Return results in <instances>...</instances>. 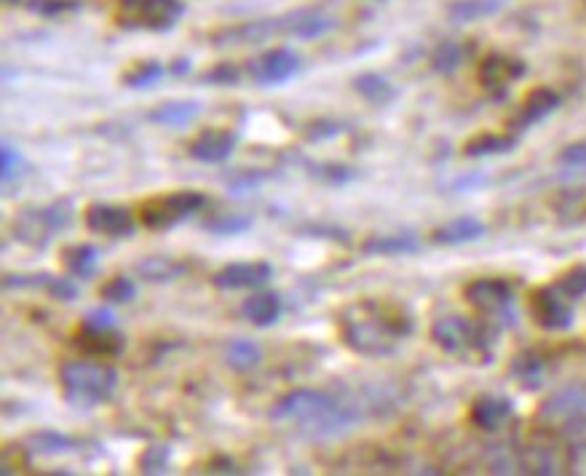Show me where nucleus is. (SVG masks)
<instances>
[{"mask_svg": "<svg viewBox=\"0 0 586 476\" xmlns=\"http://www.w3.org/2000/svg\"><path fill=\"white\" fill-rule=\"evenodd\" d=\"M201 113V105L196 99H177V102H164L150 113V121L161 126H188L196 115Z\"/></svg>", "mask_w": 586, "mask_h": 476, "instance_id": "obj_27", "label": "nucleus"}, {"mask_svg": "<svg viewBox=\"0 0 586 476\" xmlns=\"http://www.w3.org/2000/svg\"><path fill=\"white\" fill-rule=\"evenodd\" d=\"M581 415H586V383H573L554 391L538 410L541 423H568Z\"/></svg>", "mask_w": 586, "mask_h": 476, "instance_id": "obj_11", "label": "nucleus"}, {"mask_svg": "<svg viewBox=\"0 0 586 476\" xmlns=\"http://www.w3.org/2000/svg\"><path fill=\"white\" fill-rule=\"evenodd\" d=\"M554 287L560 289L562 295L568 297L570 303L586 297V265H581V268H570L568 273H562Z\"/></svg>", "mask_w": 586, "mask_h": 476, "instance_id": "obj_36", "label": "nucleus"}, {"mask_svg": "<svg viewBox=\"0 0 586 476\" xmlns=\"http://www.w3.org/2000/svg\"><path fill=\"white\" fill-rule=\"evenodd\" d=\"M97 265H100V252L91 247V244H73V247L62 249V268L67 273L78 276V279L94 276Z\"/></svg>", "mask_w": 586, "mask_h": 476, "instance_id": "obj_25", "label": "nucleus"}, {"mask_svg": "<svg viewBox=\"0 0 586 476\" xmlns=\"http://www.w3.org/2000/svg\"><path fill=\"white\" fill-rule=\"evenodd\" d=\"M43 289H46L54 300H75V297H78V287H75L73 281L59 279V276H51L49 284Z\"/></svg>", "mask_w": 586, "mask_h": 476, "instance_id": "obj_42", "label": "nucleus"}, {"mask_svg": "<svg viewBox=\"0 0 586 476\" xmlns=\"http://www.w3.org/2000/svg\"><path fill=\"white\" fill-rule=\"evenodd\" d=\"M30 6L41 14H57V11L73 9V3H65V0H33Z\"/></svg>", "mask_w": 586, "mask_h": 476, "instance_id": "obj_45", "label": "nucleus"}, {"mask_svg": "<svg viewBox=\"0 0 586 476\" xmlns=\"http://www.w3.org/2000/svg\"><path fill=\"white\" fill-rule=\"evenodd\" d=\"M498 9H501L498 0H458V3L450 6V17L455 22H477V19L496 14Z\"/></svg>", "mask_w": 586, "mask_h": 476, "instance_id": "obj_30", "label": "nucleus"}, {"mask_svg": "<svg viewBox=\"0 0 586 476\" xmlns=\"http://www.w3.org/2000/svg\"><path fill=\"white\" fill-rule=\"evenodd\" d=\"M418 249H421V241L413 233H378V236H370L362 244L364 255L372 257L415 255Z\"/></svg>", "mask_w": 586, "mask_h": 476, "instance_id": "obj_19", "label": "nucleus"}, {"mask_svg": "<svg viewBox=\"0 0 586 476\" xmlns=\"http://www.w3.org/2000/svg\"><path fill=\"white\" fill-rule=\"evenodd\" d=\"M83 324L94 329H113V311L110 308H94V311L86 313Z\"/></svg>", "mask_w": 586, "mask_h": 476, "instance_id": "obj_44", "label": "nucleus"}, {"mask_svg": "<svg viewBox=\"0 0 586 476\" xmlns=\"http://www.w3.org/2000/svg\"><path fill=\"white\" fill-rule=\"evenodd\" d=\"M343 343L359 356L380 359L399 348L407 335H413V313L405 305L380 297H364L346 305L338 319Z\"/></svg>", "mask_w": 586, "mask_h": 476, "instance_id": "obj_1", "label": "nucleus"}, {"mask_svg": "<svg viewBox=\"0 0 586 476\" xmlns=\"http://www.w3.org/2000/svg\"><path fill=\"white\" fill-rule=\"evenodd\" d=\"M560 107V94L549 86H538L525 97L520 107V115H517V121L514 124L520 126V129H528V126H536L541 121H546L549 115L554 113Z\"/></svg>", "mask_w": 586, "mask_h": 476, "instance_id": "obj_18", "label": "nucleus"}, {"mask_svg": "<svg viewBox=\"0 0 586 476\" xmlns=\"http://www.w3.org/2000/svg\"><path fill=\"white\" fill-rule=\"evenodd\" d=\"M354 91L362 99H367L370 105L383 107L391 105L394 99H397V89L391 86V83L378 73H362L354 78Z\"/></svg>", "mask_w": 586, "mask_h": 476, "instance_id": "obj_26", "label": "nucleus"}, {"mask_svg": "<svg viewBox=\"0 0 586 476\" xmlns=\"http://www.w3.org/2000/svg\"><path fill=\"white\" fill-rule=\"evenodd\" d=\"M560 161L568 166H586V140L573 142L560 153Z\"/></svg>", "mask_w": 586, "mask_h": 476, "instance_id": "obj_43", "label": "nucleus"}, {"mask_svg": "<svg viewBox=\"0 0 586 476\" xmlns=\"http://www.w3.org/2000/svg\"><path fill=\"white\" fill-rule=\"evenodd\" d=\"M252 217L249 214H215L212 220L204 222V228L209 230V233H217V236H239V233H247L249 228H252Z\"/></svg>", "mask_w": 586, "mask_h": 476, "instance_id": "obj_31", "label": "nucleus"}, {"mask_svg": "<svg viewBox=\"0 0 586 476\" xmlns=\"http://www.w3.org/2000/svg\"><path fill=\"white\" fill-rule=\"evenodd\" d=\"M522 75H525V62L504 57V54H490L477 67V78L485 89H506L509 83H514Z\"/></svg>", "mask_w": 586, "mask_h": 476, "instance_id": "obj_17", "label": "nucleus"}, {"mask_svg": "<svg viewBox=\"0 0 586 476\" xmlns=\"http://www.w3.org/2000/svg\"><path fill=\"white\" fill-rule=\"evenodd\" d=\"M22 164H25V161H22V156H19V150L14 148V145H3V148H0V174H3V180H14V177L22 172Z\"/></svg>", "mask_w": 586, "mask_h": 476, "instance_id": "obj_40", "label": "nucleus"}, {"mask_svg": "<svg viewBox=\"0 0 586 476\" xmlns=\"http://www.w3.org/2000/svg\"><path fill=\"white\" fill-rule=\"evenodd\" d=\"M185 14L182 0H118V19L126 27L172 30Z\"/></svg>", "mask_w": 586, "mask_h": 476, "instance_id": "obj_7", "label": "nucleus"}, {"mask_svg": "<svg viewBox=\"0 0 586 476\" xmlns=\"http://www.w3.org/2000/svg\"><path fill=\"white\" fill-rule=\"evenodd\" d=\"M263 359V351L260 345L252 343V340H231L228 348H225V362L228 367H233L236 372H249L255 370L257 364Z\"/></svg>", "mask_w": 586, "mask_h": 476, "instance_id": "obj_28", "label": "nucleus"}, {"mask_svg": "<svg viewBox=\"0 0 586 476\" xmlns=\"http://www.w3.org/2000/svg\"><path fill=\"white\" fill-rule=\"evenodd\" d=\"M485 236V225L474 217H458V220L447 222L442 228H437L431 233V241L434 244H442V247H455V244H469V241H477V238Z\"/></svg>", "mask_w": 586, "mask_h": 476, "instance_id": "obj_21", "label": "nucleus"}, {"mask_svg": "<svg viewBox=\"0 0 586 476\" xmlns=\"http://www.w3.org/2000/svg\"><path fill=\"white\" fill-rule=\"evenodd\" d=\"M137 295V289H134L132 279H126V276H116V279H110L102 284V297L108 300V303H129Z\"/></svg>", "mask_w": 586, "mask_h": 476, "instance_id": "obj_38", "label": "nucleus"}, {"mask_svg": "<svg viewBox=\"0 0 586 476\" xmlns=\"http://www.w3.org/2000/svg\"><path fill=\"white\" fill-rule=\"evenodd\" d=\"M70 222H73L70 201H54L41 209H22L11 230L19 241H25L30 247H49L51 238L62 228H67Z\"/></svg>", "mask_w": 586, "mask_h": 476, "instance_id": "obj_5", "label": "nucleus"}, {"mask_svg": "<svg viewBox=\"0 0 586 476\" xmlns=\"http://www.w3.org/2000/svg\"><path fill=\"white\" fill-rule=\"evenodd\" d=\"M59 383L67 404L78 410H94L113 399L118 388V370L110 362H65L59 367Z\"/></svg>", "mask_w": 586, "mask_h": 476, "instance_id": "obj_3", "label": "nucleus"}, {"mask_svg": "<svg viewBox=\"0 0 586 476\" xmlns=\"http://www.w3.org/2000/svg\"><path fill=\"white\" fill-rule=\"evenodd\" d=\"M530 311H533V319H536L538 327L549 329V332H562V329H568L573 324V305L554 284L533 292Z\"/></svg>", "mask_w": 586, "mask_h": 476, "instance_id": "obj_9", "label": "nucleus"}, {"mask_svg": "<svg viewBox=\"0 0 586 476\" xmlns=\"http://www.w3.org/2000/svg\"><path fill=\"white\" fill-rule=\"evenodd\" d=\"M204 206H207V196L199 190H177L145 201L140 206V220L148 230H166L201 212Z\"/></svg>", "mask_w": 586, "mask_h": 476, "instance_id": "obj_6", "label": "nucleus"}, {"mask_svg": "<svg viewBox=\"0 0 586 476\" xmlns=\"http://www.w3.org/2000/svg\"><path fill=\"white\" fill-rule=\"evenodd\" d=\"M281 19V33L292 35V38H303V41H314L319 35L330 33L335 27V19L324 14L322 9H298L289 11Z\"/></svg>", "mask_w": 586, "mask_h": 476, "instance_id": "obj_16", "label": "nucleus"}, {"mask_svg": "<svg viewBox=\"0 0 586 476\" xmlns=\"http://www.w3.org/2000/svg\"><path fill=\"white\" fill-rule=\"evenodd\" d=\"M466 303L493 321H512L514 287L506 279H477L463 289Z\"/></svg>", "mask_w": 586, "mask_h": 476, "instance_id": "obj_8", "label": "nucleus"}, {"mask_svg": "<svg viewBox=\"0 0 586 476\" xmlns=\"http://www.w3.org/2000/svg\"><path fill=\"white\" fill-rule=\"evenodd\" d=\"M300 57L287 46H279V49L265 51L263 57L252 62V78L257 83H265V86H279V83H287L292 75L300 70Z\"/></svg>", "mask_w": 586, "mask_h": 476, "instance_id": "obj_12", "label": "nucleus"}, {"mask_svg": "<svg viewBox=\"0 0 586 476\" xmlns=\"http://www.w3.org/2000/svg\"><path fill=\"white\" fill-rule=\"evenodd\" d=\"M273 276L271 263L252 260V263H231L215 273V287L220 289H257L268 284Z\"/></svg>", "mask_w": 586, "mask_h": 476, "instance_id": "obj_14", "label": "nucleus"}, {"mask_svg": "<svg viewBox=\"0 0 586 476\" xmlns=\"http://www.w3.org/2000/svg\"><path fill=\"white\" fill-rule=\"evenodd\" d=\"M239 81L241 73L236 65H217L204 75V83H212V86H236Z\"/></svg>", "mask_w": 586, "mask_h": 476, "instance_id": "obj_41", "label": "nucleus"}, {"mask_svg": "<svg viewBox=\"0 0 586 476\" xmlns=\"http://www.w3.org/2000/svg\"><path fill=\"white\" fill-rule=\"evenodd\" d=\"M362 418L359 407L316 388H295L273 404L271 420L295 428L306 439H332L346 434Z\"/></svg>", "mask_w": 586, "mask_h": 476, "instance_id": "obj_2", "label": "nucleus"}, {"mask_svg": "<svg viewBox=\"0 0 586 476\" xmlns=\"http://www.w3.org/2000/svg\"><path fill=\"white\" fill-rule=\"evenodd\" d=\"M169 460H172V452L166 444H153V447H145L142 455L137 458V468L142 474H164L169 468Z\"/></svg>", "mask_w": 586, "mask_h": 476, "instance_id": "obj_34", "label": "nucleus"}, {"mask_svg": "<svg viewBox=\"0 0 586 476\" xmlns=\"http://www.w3.org/2000/svg\"><path fill=\"white\" fill-rule=\"evenodd\" d=\"M188 263L174 260V257H148L140 263V276L148 281H174L185 276Z\"/></svg>", "mask_w": 586, "mask_h": 476, "instance_id": "obj_29", "label": "nucleus"}, {"mask_svg": "<svg viewBox=\"0 0 586 476\" xmlns=\"http://www.w3.org/2000/svg\"><path fill=\"white\" fill-rule=\"evenodd\" d=\"M463 59H466V49L455 41H445L434 51V67H437L439 73H453V70L463 65Z\"/></svg>", "mask_w": 586, "mask_h": 476, "instance_id": "obj_35", "label": "nucleus"}, {"mask_svg": "<svg viewBox=\"0 0 586 476\" xmlns=\"http://www.w3.org/2000/svg\"><path fill=\"white\" fill-rule=\"evenodd\" d=\"M239 148V134L228 129H204L190 142V156L201 164H225Z\"/></svg>", "mask_w": 586, "mask_h": 476, "instance_id": "obj_13", "label": "nucleus"}, {"mask_svg": "<svg viewBox=\"0 0 586 476\" xmlns=\"http://www.w3.org/2000/svg\"><path fill=\"white\" fill-rule=\"evenodd\" d=\"M514 375L525 383V388H538L541 386V359L533 353H525L514 362Z\"/></svg>", "mask_w": 586, "mask_h": 476, "instance_id": "obj_37", "label": "nucleus"}, {"mask_svg": "<svg viewBox=\"0 0 586 476\" xmlns=\"http://www.w3.org/2000/svg\"><path fill=\"white\" fill-rule=\"evenodd\" d=\"M73 345L91 359H116L126 348V340L116 329H94L83 324L73 335Z\"/></svg>", "mask_w": 586, "mask_h": 476, "instance_id": "obj_15", "label": "nucleus"}, {"mask_svg": "<svg viewBox=\"0 0 586 476\" xmlns=\"http://www.w3.org/2000/svg\"><path fill=\"white\" fill-rule=\"evenodd\" d=\"M517 148V137L514 134H477L463 145V156L469 158H487V156H506Z\"/></svg>", "mask_w": 586, "mask_h": 476, "instance_id": "obj_22", "label": "nucleus"}, {"mask_svg": "<svg viewBox=\"0 0 586 476\" xmlns=\"http://www.w3.org/2000/svg\"><path fill=\"white\" fill-rule=\"evenodd\" d=\"M562 436H565L570 452H581V455H586V415L568 420V426H565V434Z\"/></svg>", "mask_w": 586, "mask_h": 476, "instance_id": "obj_39", "label": "nucleus"}, {"mask_svg": "<svg viewBox=\"0 0 586 476\" xmlns=\"http://www.w3.org/2000/svg\"><path fill=\"white\" fill-rule=\"evenodd\" d=\"M83 220H86V228L91 233H100V236L110 238L134 236V230H137L132 209L118 204H91Z\"/></svg>", "mask_w": 586, "mask_h": 476, "instance_id": "obj_10", "label": "nucleus"}, {"mask_svg": "<svg viewBox=\"0 0 586 476\" xmlns=\"http://www.w3.org/2000/svg\"><path fill=\"white\" fill-rule=\"evenodd\" d=\"M161 75H164V65L156 62V59H148V62L134 65L132 70L124 75V83L129 89H150L153 83L161 81Z\"/></svg>", "mask_w": 586, "mask_h": 476, "instance_id": "obj_33", "label": "nucleus"}, {"mask_svg": "<svg viewBox=\"0 0 586 476\" xmlns=\"http://www.w3.org/2000/svg\"><path fill=\"white\" fill-rule=\"evenodd\" d=\"M520 466L522 471H530V474H557L560 471V463L546 447H528L522 452Z\"/></svg>", "mask_w": 586, "mask_h": 476, "instance_id": "obj_32", "label": "nucleus"}, {"mask_svg": "<svg viewBox=\"0 0 586 476\" xmlns=\"http://www.w3.org/2000/svg\"><path fill=\"white\" fill-rule=\"evenodd\" d=\"M512 402L504 396H482L471 404V423L482 431H498L512 418Z\"/></svg>", "mask_w": 586, "mask_h": 476, "instance_id": "obj_20", "label": "nucleus"}, {"mask_svg": "<svg viewBox=\"0 0 586 476\" xmlns=\"http://www.w3.org/2000/svg\"><path fill=\"white\" fill-rule=\"evenodd\" d=\"M27 450L41 452V455H65V452L86 450V442L59 434V431H35L27 439Z\"/></svg>", "mask_w": 586, "mask_h": 476, "instance_id": "obj_24", "label": "nucleus"}, {"mask_svg": "<svg viewBox=\"0 0 586 476\" xmlns=\"http://www.w3.org/2000/svg\"><path fill=\"white\" fill-rule=\"evenodd\" d=\"M431 340L447 356L461 359H482L487 362L493 356V332L485 324L463 319V316H445L431 327Z\"/></svg>", "mask_w": 586, "mask_h": 476, "instance_id": "obj_4", "label": "nucleus"}, {"mask_svg": "<svg viewBox=\"0 0 586 476\" xmlns=\"http://www.w3.org/2000/svg\"><path fill=\"white\" fill-rule=\"evenodd\" d=\"M241 311L255 327H271L281 316V297L276 292H257L249 297Z\"/></svg>", "mask_w": 586, "mask_h": 476, "instance_id": "obj_23", "label": "nucleus"}]
</instances>
